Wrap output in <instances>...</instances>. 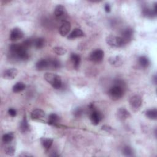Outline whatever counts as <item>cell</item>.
<instances>
[{"mask_svg":"<svg viewBox=\"0 0 157 157\" xmlns=\"http://www.w3.org/2000/svg\"><path fill=\"white\" fill-rule=\"evenodd\" d=\"M10 55L12 58L15 59L25 61L29 58V55L27 49L22 44H15L10 46Z\"/></svg>","mask_w":157,"mask_h":157,"instance_id":"cell-1","label":"cell"},{"mask_svg":"<svg viewBox=\"0 0 157 157\" xmlns=\"http://www.w3.org/2000/svg\"><path fill=\"white\" fill-rule=\"evenodd\" d=\"M125 84L123 81L121 80H117L114 85L109 89V95L110 98L113 100H118L120 99L124 91Z\"/></svg>","mask_w":157,"mask_h":157,"instance_id":"cell-2","label":"cell"},{"mask_svg":"<svg viewBox=\"0 0 157 157\" xmlns=\"http://www.w3.org/2000/svg\"><path fill=\"white\" fill-rule=\"evenodd\" d=\"M45 80L55 89H59L62 86L61 77L53 73L47 72L44 75Z\"/></svg>","mask_w":157,"mask_h":157,"instance_id":"cell-3","label":"cell"},{"mask_svg":"<svg viewBox=\"0 0 157 157\" xmlns=\"http://www.w3.org/2000/svg\"><path fill=\"white\" fill-rule=\"evenodd\" d=\"M106 42L108 45L113 47H121L126 44L121 37L112 35H110L106 37Z\"/></svg>","mask_w":157,"mask_h":157,"instance_id":"cell-4","label":"cell"},{"mask_svg":"<svg viewBox=\"0 0 157 157\" xmlns=\"http://www.w3.org/2000/svg\"><path fill=\"white\" fill-rule=\"evenodd\" d=\"M104 56V53L103 50H102L101 49H96L90 53L89 59L92 62L99 63L103 59Z\"/></svg>","mask_w":157,"mask_h":157,"instance_id":"cell-5","label":"cell"},{"mask_svg":"<svg viewBox=\"0 0 157 157\" xmlns=\"http://www.w3.org/2000/svg\"><path fill=\"white\" fill-rule=\"evenodd\" d=\"M24 37V33L21 29L18 28H15L12 29L10 33V40L11 41H17L23 39Z\"/></svg>","mask_w":157,"mask_h":157,"instance_id":"cell-6","label":"cell"},{"mask_svg":"<svg viewBox=\"0 0 157 157\" xmlns=\"http://www.w3.org/2000/svg\"><path fill=\"white\" fill-rule=\"evenodd\" d=\"M102 118V115L101 113L97 110L95 109V108L91 110V113L90 115V119L91 120V123L93 125H98Z\"/></svg>","mask_w":157,"mask_h":157,"instance_id":"cell-7","label":"cell"},{"mask_svg":"<svg viewBox=\"0 0 157 157\" xmlns=\"http://www.w3.org/2000/svg\"><path fill=\"white\" fill-rule=\"evenodd\" d=\"M18 71L16 68H10L4 71L2 74V77L4 79L12 80L17 75Z\"/></svg>","mask_w":157,"mask_h":157,"instance_id":"cell-8","label":"cell"},{"mask_svg":"<svg viewBox=\"0 0 157 157\" xmlns=\"http://www.w3.org/2000/svg\"><path fill=\"white\" fill-rule=\"evenodd\" d=\"M71 23L68 21H63L59 29V33L61 36H66L71 29Z\"/></svg>","mask_w":157,"mask_h":157,"instance_id":"cell-9","label":"cell"},{"mask_svg":"<svg viewBox=\"0 0 157 157\" xmlns=\"http://www.w3.org/2000/svg\"><path fill=\"white\" fill-rule=\"evenodd\" d=\"M142 98L139 95H134L132 96L129 99L130 105L134 109L139 108L142 105Z\"/></svg>","mask_w":157,"mask_h":157,"instance_id":"cell-10","label":"cell"},{"mask_svg":"<svg viewBox=\"0 0 157 157\" xmlns=\"http://www.w3.org/2000/svg\"><path fill=\"white\" fill-rule=\"evenodd\" d=\"M66 13V10L64 6L61 4L57 5L54 10V15L58 18H62Z\"/></svg>","mask_w":157,"mask_h":157,"instance_id":"cell-11","label":"cell"},{"mask_svg":"<svg viewBox=\"0 0 157 157\" xmlns=\"http://www.w3.org/2000/svg\"><path fill=\"white\" fill-rule=\"evenodd\" d=\"M45 117V112L40 109H36L31 113V118L33 120L42 119Z\"/></svg>","mask_w":157,"mask_h":157,"instance_id":"cell-12","label":"cell"},{"mask_svg":"<svg viewBox=\"0 0 157 157\" xmlns=\"http://www.w3.org/2000/svg\"><path fill=\"white\" fill-rule=\"evenodd\" d=\"M48 67H50L49 60L42 59L38 61L36 64V68L38 71H43Z\"/></svg>","mask_w":157,"mask_h":157,"instance_id":"cell-13","label":"cell"},{"mask_svg":"<svg viewBox=\"0 0 157 157\" xmlns=\"http://www.w3.org/2000/svg\"><path fill=\"white\" fill-rule=\"evenodd\" d=\"M117 117L121 120H124L130 117L129 112L125 108H120L117 110Z\"/></svg>","mask_w":157,"mask_h":157,"instance_id":"cell-14","label":"cell"},{"mask_svg":"<svg viewBox=\"0 0 157 157\" xmlns=\"http://www.w3.org/2000/svg\"><path fill=\"white\" fill-rule=\"evenodd\" d=\"M121 37L125 40L127 43L128 41L131 40L133 36V30L131 28H128L124 29L121 33Z\"/></svg>","mask_w":157,"mask_h":157,"instance_id":"cell-15","label":"cell"},{"mask_svg":"<svg viewBox=\"0 0 157 157\" xmlns=\"http://www.w3.org/2000/svg\"><path fill=\"white\" fill-rule=\"evenodd\" d=\"M84 36V33L82 29L79 28H75L67 36L69 39H74L78 37H81Z\"/></svg>","mask_w":157,"mask_h":157,"instance_id":"cell-16","label":"cell"},{"mask_svg":"<svg viewBox=\"0 0 157 157\" xmlns=\"http://www.w3.org/2000/svg\"><path fill=\"white\" fill-rule=\"evenodd\" d=\"M71 59L73 64V66L75 69H77L79 67L80 61H81V58L80 55H77V53H72L71 55Z\"/></svg>","mask_w":157,"mask_h":157,"instance_id":"cell-17","label":"cell"},{"mask_svg":"<svg viewBox=\"0 0 157 157\" xmlns=\"http://www.w3.org/2000/svg\"><path fill=\"white\" fill-rule=\"evenodd\" d=\"M40 142L43 147V148L46 150L48 151L53 144V139L50 138H45L42 137L40 139Z\"/></svg>","mask_w":157,"mask_h":157,"instance_id":"cell-18","label":"cell"},{"mask_svg":"<svg viewBox=\"0 0 157 157\" xmlns=\"http://www.w3.org/2000/svg\"><path fill=\"white\" fill-rule=\"evenodd\" d=\"M19 129L23 132H27V131H29V124L28 123L26 116L23 117V120H21V121L20 123Z\"/></svg>","mask_w":157,"mask_h":157,"instance_id":"cell-19","label":"cell"},{"mask_svg":"<svg viewBox=\"0 0 157 157\" xmlns=\"http://www.w3.org/2000/svg\"><path fill=\"white\" fill-rule=\"evenodd\" d=\"M109 63L114 66H120L122 64V59L120 56H115L109 58Z\"/></svg>","mask_w":157,"mask_h":157,"instance_id":"cell-20","label":"cell"},{"mask_svg":"<svg viewBox=\"0 0 157 157\" xmlns=\"http://www.w3.org/2000/svg\"><path fill=\"white\" fill-rule=\"evenodd\" d=\"M26 88V85L23 82H17L12 87V91L14 93H20L23 91Z\"/></svg>","mask_w":157,"mask_h":157,"instance_id":"cell-21","label":"cell"},{"mask_svg":"<svg viewBox=\"0 0 157 157\" xmlns=\"http://www.w3.org/2000/svg\"><path fill=\"white\" fill-rule=\"evenodd\" d=\"M146 117L151 120H156L157 118V110L156 108L149 109L145 112Z\"/></svg>","mask_w":157,"mask_h":157,"instance_id":"cell-22","label":"cell"},{"mask_svg":"<svg viewBox=\"0 0 157 157\" xmlns=\"http://www.w3.org/2000/svg\"><path fill=\"white\" fill-rule=\"evenodd\" d=\"M14 133L13 132L4 134L2 137V142L5 144H9L13 140V139H14Z\"/></svg>","mask_w":157,"mask_h":157,"instance_id":"cell-23","label":"cell"},{"mask_svg":"<svg viewBox=\"0 0 157 157\" xmlns=\"http://www.w3.org/2000/svg\"><path fill=\"white\" fill-rule=\"evenodd\" d=\"M45 45V39L42 37L36 38L33 40V45L38 49L42 48Z\"/></svg>","mask_w":157,"mask_h":157,"instance_id":"cell-24","label":"cell"},{"mask_svg":"<svg viewBox=\"0 0 157 157\" xmlns=\"http://www.w3.org/2000/svg\"><path fill=\"white\" fill-rule=\"evenodd\" d=\"M138 61L139 63V65L144 68L147 67L148 66V65L150 64V61L148 59V58H147L145 56H141L138 59Z\"/></svg>","mask_w":157,"mask_h":157,"instance_id":"cell-25","label":"cell"},{"mask_svg":"<svg viewBox=\"0 0 157 157\" xmlns=\"http://www.w3.org/2000/svg\"><path fill=\"white\" fill-rule=\"evenodd\" d=\"M59 120V117L55 113H51L48 116V123L50 125L56 126L58 121Z\"/></svg>","mask_w":157,"mask_h":157,"instance_id":"cell-26","label":"cell"},{"mask_svg":"<svg viewBox=\"0 0 157 157\" xmlns=\"http://www.w3.org/2000/svg\"><path fill=\"white\" fill-rule=\"evenodd\" d=\"M123 153L126 156H132L134 155L133 150L129 146H125L123 148Z\"/></svg>","mask_w":157,"mask_h":157,"instance_id":"cell-27","label":"cell"},{"mask_svg":"<svg viewBox=\"0 0 157 157\" xmlns=\"http://www.w3.org/2000/svg\"><path fill=\"white\" fill-rule=\"evenodd\" d=\"M53 50L56 54L58 55H64L67 52L66 50L61 47H55L53 48Z\"/></svg>","mask_w":157,"mask_h":157,"instance_id":"cell-28","label":"cell"},{"mask_svg":"<svg viewBox=\"0 0 157 157\" xmlns=\"http://www.w3.org/2000/svg\"><path fill=\"white\" fill-rule=\"evenodd\" d=\"M15 147L13 145H12L6 147L5 150H4V151L6 153V154L9 155V156H13L14 153H15Z\"/></svg>","mask_w":157,"mask_h":157,"instance_id":"cell-29","label":"cell"},{"mask_svg":"<svg viewBox=\"0 0 157 157\" xmlns=\"http://www.w3.org/2000/svg\"><path fill=\"white\" fill-rule=\"evenodd\" d=\"M50 62V67L53 68V69H58L60 67V63L58 60L56 59H53L52 60H49Z\"/></svg>","mask_w":157,"mask_h":157,"instance_id":"cell-30","label":"cell"},{"mask_svg":"<svg viewBox=\"0 0 157 157\" xmlns=\"http://www.w3.org/2000/svg\"><path fill=\"white\" fill-rule=\"evenodd\" d=\"M83 113V110L80 107H78L76 109H75L74 112V115L75 117H80Z\"/></svg>","mask_w":157,"mask_h":157,"instance_id":"cell-31","label":"cell"},{"mask_svg":"<svg viewBox=\"0 0 157 157\" xmlns=\"http://www.w3.org/2000/svg\"><path fill=\"white\" fill-rule=\"evenodd\" d=\"M8 113L10 116H11L12 117H14L16 116L17 115V112H16V110H15L14 109H12V108H10L8 110Z\"/></svg>","mask_w":157,"mask_h":157,"instance_id":"cell-32","label":"cell"},{"mask_svg":"<svg viewBox=\"0 0 157 157\" xmlns=\"http://www.w3.org/2000/svg\"><path fill=\"white\" fill-rule=\"evenodd\" d=\"M19 156L22 157H28V156H33V155L28 152H22L20 155H19Z\"/></svg>","mask_w":157,"mask_h":157,"instance_id":"cell-33","label":"cell"},{"mask_svg":"<svg viewBox=\"0 0 157 157\" xmlns=\"http://www.w3.org/2000/svg\"><path fill=\"white\" fill-rule=\"evenodd\" d=\"M104 10L105 11L107 12V13H109L110 12V10H111V8H110V6L109 4H105V6H104Z\"/></svg>","mask_w":157,"mask_h":157,"instance_id":"cell-34","label":"cell"},{"mask_svg":"<svg viewBox=\"0 0 157 157\" xmlns=\"http://www.w3.org/2000/svg\"><path fill=\"white\" fill-rule=\"evenodd\" d=\"M102 130H104V131H109L110 130L112 129V128H111V127H110V126H109L104 125V126H103L102 127Z\"/></svg>","mask_w":157,"mask_h":157,"instance_id":"cell-35","label":"cell"}]
</instances>
